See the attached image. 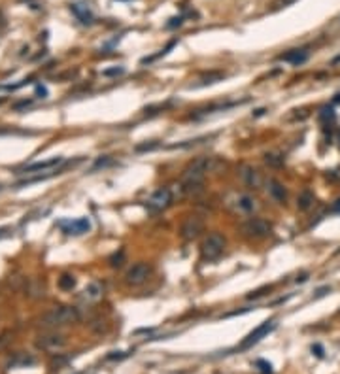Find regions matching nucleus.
<instances>
[{"instance_id":"obj_1","label":"nucleus","mask_w":340,"mask_h":374,"mask_svg":"<svg viewBox=\"0 0 340 374\" xmlns=\"http://www.w3.org/2000/svg\"><path fill=\"white\" fill-rule=\"evenodd\" d=\"M210 170V159L208 157H198L193 163H189L185 170L182 172V189L185 195L198 193L202 189V180Z\"/></svg>"},{"instance_id":"obj_2","label":"nucleus","mask_w":340,"mask_h":374,"mask_svg":"<svg viewBox=\"0 0 340 374\" xmlns=\"http://www.w3.org/2000/svg\"><path fill=\"white\" fill-rule=\"evenodd\" d=\"M80 319V312L74 306H57L53 310H49L48 314L40 317V325L44 329H57V327H64L76 323Z\"/></svg>"},{"instance_id":"obj_3","label":"nucleus","mask_w":340,"mask_h":374,"mask_svg":"<svg viewBox=\"0 0 340 374\" xmlns=\"http://www.w3.org/2000/svg\"><path fill=\"white\" fill-rule=\"evenodd\" d=\"M225 250V236L219 232H212L200 246V255L204 261H216Z\"/></svg>"},{"instance_id":"obj_4","label":"nucleus","mask_w":340,"mask_h":374,"mask_svg":"<svg viewBox=\"0 0 340 374\" xmlns=\"http://www.w3.org/2000/svg\"><path fill=\"white\" fill-rule=\"evenodd\" d=\"M36 346L46 351H61L66 346V338H64V335L57 333V331H49L46 335L38 337Z\"/></svg>"},{"instance_id":"obj_5","label":"nucleus","mask_w":340,"mask_h":374,"mask_svg":"<svg viewBox=\"0 0 340 374\" xmlns=\"http://www.w3.org/2000/svg\"><path fill=\"white\" fill-rule=\"evenodd\" d=\"M242 229L248 236H254V238H267L268 234L272 232L270 223H268L267 219H263V217H254V219H250Z\"/></svg>"},{"instance_id":"obj_6","label":"nucleus","mask_w":340,"mask_h":374,"mask_svg":"<svg viewBox=\"0 0 340 374\" xmlns=\"http://www.w3.org/2000/svg\"><path fill=\"white\" fill-rule=\"evenodd\" d=\"M149 274H151V266L147 265V263H136V265H133L127 270L125 280H127L129 286H142L149 278Z\"/></svg>"},{"instance_id":"obj_7","label":"nucleus","mask_w":340,"mask_h":374,"mask_svg":"<svg viewBox=\"0 0 340 374\" xmlns=\"http://www.w3.org/2000/svg\"><path fill=\"white\" fill-rule=\"evenodd\" d=\"M202 229H204V221H202V217L189 216L185 221H183V225H182L183 240L191 242V240H195V238H198L200 232H202Z\"/></svg>"},{"instance_id":"obj_8","label":"nucleus","mask_w":340,"mask_h":374,"mask_svg":"<svg viewBox=\"0 0 340 374\" xmlns=\"http://www.w3.org/2000/svg\"><path fill=\"white\" fill-rule=\"evenodd\" d=\"M274 327H276V323H274L272 319H270V321H265L263 325H259L257 329H255V331H252V333H250L248 337L244 338L242 344H240V350H246V348H250V346H254V344H257V342H259L261 338L265 337V335H268V333H270V331H272Z\"/></svg>"},{"instance_id":"obj_9","label":"nucleus","mask_w":340,"mask_h":374,"mask_svg":"<svg viewBox=\"0 0 340 374\" xmlns=\"http://www.w3.org/2000/svg\"><path fill=\"white\" fill-rule=\"evenodd\" d=\"M170 202H172V193H170V189L161 187V189H157L155 193L149 197L147 206H149L151 210H165Z\"/></svg>"},{"instance_id":"obj_10","label":"nucleus","mask_w":340,"mask_h":374,"mask_svg":"<svg viewBox=\"0 0 340 374\" xmlns=\"http://www.w3.org/2000/svg\"><path fill=\"white\" fill-rule=\"evenodd\" d=\"M240 178L242 181L248 185V187H254V189H259L261 187V183H263V178H261V174L257 172V170L252 167V165H242L240 167Z\"/></svg>"},{"instance_id":"obj_11","label":"nucleus","mask_w":340,"mask_h":374,"mask_svg":"<svg viewBox=\"0 0 340 374\" xmlns=\"http://www.w3.org/2000/svg\"><path fill=\"white\" fill-rule=\"evenodd\" d=\"M61 227L66 234H84V232L91 229V223H89L87 217H80L76 221H62Z\"/></svg>"},{"instance_id":"obj_12","label":"nucleus","mask_w":340,"mask_h":374,"mask_svg":"<svg viewBox=\"0 0 340 374\" xmlns=\"http://www.w3.org/2000/svg\"><path fill=\"white\" fill-rule=\"evenodd\" d=\"M61 163L62 157H51L48 161H40V163H32L28 167H25L19 174H32V172H40V170H49L53 169V167H57V165H61Z\"/></svg>"},{"instance_id":"obj_13","label":"nucleus","mask_w":340,"mask_h":374,"mask_svg":"<svg viewBox=\"0 0 340 374\" xmlns=\"http://www.w3.org/2000/svg\"><path fill=\"white\" fill-rule=\"evenodd\" d=\"M267 189H268V193H270V197H272L276 202H282V204H283V202L287 201V189H285L278 180H268Z\"/></svg>"},{"instance_id":"obj_14","label":"nucleus","mask_w":340,"mask_h":374,"mask_svg":"<svg viewBox=\"0 0 340 374\" xmlns=\"http://www.w3.org/2000/svg\"><path fill=\"white\" fill-rule=\"evenodd\" d=\"M280 60H283V62H291L295 66H299V64H303L308 60V51L306 49H291V51H287V53H283Z\"/></svg>"},{"instance_id":"obj_15","label":"nucleus","mask_w":340,"mask_h":374,"mask_svg":"<svg viewBox=\"0 0 340 374\" xmlns=\"http://www.w3.org/2000/svg\"><path fill=\"white\" fill-rule=\"evenodd\" d=\"M102 297V286L98 284V282H93V284H89L87 288L84 289V299L89 302H95L98 301Z\"/></svg>"},{"instance_id":"obj_16","label":"nucleus","mask_w":340,"mask_h":374,"mask_svg":"<svg viewBox=\"0 0 340 374\" xmlns=\"http://www.w3.org/2000/svg\"><path fill=\"white\" fill-rule=\"evenodd\" d=\"M70 10L76 13V17L82 21L84 25H91L93 23V13L87 10V6H82V4H72Z\"/></svg>"},{"instance_id":"obj_17","label":"nucleus","mask_w":340,"mask_h":374,"mask_svg":"<svg viewBox=\"0 0 340 374\" xmlns=\"http://www.w3.org/2000/svg\"><path fill=\"white\" fill-rule=\"evenodd\" d=\"M312 204H314V193H312L310 189H304L303 193L299 195V199H297V206H299V210L306 212V210H310V208H312Z\"/></svg>"},{"instance_id":"obj_18","label":"nucleus","mask_w":340,"mask_h":374,"mask_svg":"<svg viewBox=\"0 0 340 374\" xmlns=\"http://www.w3.org/2000/svg\"><path fill=\"white\" fill-rule=\"evenodd\" d=\"M238 208L246 214H250V212L255 210V201L248 195H242V197H238Z\"/></svg>"},{"instance_id":"obj_19","label":"nucleus","mask_w":340,"mask_h":374,"mask_svg":"<svg viewBox=\"0 0 340 374\" xmlns=\"http://www.w3.org/2000/svg\"><path fill=\"white\" fill-rule=\"evenodd\" d=\"M59 288H61L62 291H72L74 288H76V278H74L72 274H62V276L59 278Z\"/></svg>"},{"instance_id":"obj_20","label":"nucleus","mask_w":340,"mask_h":374,"mask_svg":"<svg viewBox=\"0 0 340 374\" xmlns=\"http://www.w3.org/2000/svg\"><path fill=\"white\" fill-rule=\"evenodd\" d=\"M265 163H267L268 167H272V169H278L283 165V155H280V153H267L265 155Z\"/></svg>"},{"instance_id":"obj_21","label":"nucleus","mask_w":340,"mask_h":374,"mask_svg":"<svg viewBox=\"0 0 340 374\" xmlns=\"http://www.w3.org/2000/svg\"><path fill=\"white\" fill-rule=\"evenodd\" d=\"M123 261H125V252H123V250H119V254H113L110 257V265L113 266V268H115V266H121Z\"/></svg>"},{"instance_id":"obj_22","label":"nucleus","mask_w":340,"mask_h":374,"mask_svg":"<svg viewBox=\"0 0 340 374\" xmlns=\"http://www.w3.org/2000/svg\"><path fill=\"white\" fill-rule=\"evenodd\" d=\"M223 78V74L221 72H212V74H206L204 78H202V85H206V84H216V82H219Z\"/></svg>"},{"instance_id":"obj_23","label":"nucleus","mask_w":340,"mask_h":374,"mask_svg":"<svg viewBox=\"0 0 340 374\" xmlns=\"http://www.w3.org/2000/svg\"><path fill=\"white\" fill-rule=\"evenodd\" d=\"M267 291H270V286H263V288H259V289L252 291V293L248 295V299H250V301H254V299H259V297H263Z\"/></svg>"},{"instance_id":"obj_24","label":"nucleus","mask_w":340,"mask_h":374,"mask_svg":"<svg viewBox=\"0 0 340 374\" xmlns=\"http://www.w3.org/2000/svg\"><path fill=\"white\" fill-rule=\"evenodd\" d=\"M12 340H13V333H10V331L2 333V335H0V350H4Z\"/></svg>"},{"instance_id":"obj_25","label":"nucleus","mask_w":340,"mask_h":374,"mask_svg":"<svg viewBox=\"0 0 340 374\" xmlns=\"http://www.w3.org/2000/svg\"><path fill=\"white\" fill-rule=\"evenodd\" d=\"M125 70H123L121 66L117 68V66H113V68H108V70H104L102 72V76H106V78H110V76H119V74H123Z\"/></svg>"},{"instance_id":"obj_26","label":"nucleus","mask_w":340,"mask_h":374,"mask_svg":"<svg viewBox=\"0 0 340 374\" xmlns=\"http://www.w3.org/2000/svg\"><path fill=\"white\" fill-rule=\"evenodd\" d=\"M157 142H151V144H140L136 145V151H149V149H153V147H157Z\"/></svg>"},{"instance_id":"obj_27","label":"nucleus","mask_w":340,"mask_h":374,"mask_svg":"<svg viewBox=\"0 0 340 374\" xmlns=\"http://www.w3.org/2000/svg\"><path fill=\"white\" fill-rule=\"evenodd\" d=\"M183 21V17H174V19H170L169 23V29H174V27H180Z\"/></svg>"},{"instance_id":"obj_28","label":"nucleus","mask_w":340,"mask_h":374,"mask_svg":"<svg viewBox=\"0 0 340 374\" xmlns=\"http://www.w3.org/2000/svg\"><path fill=\"white\" fill-rule=\"evenodd\" d=\"M36 95H40V97L44 98L46 95H48V89H46L44 85H36Z\"/></svg>"},{"instance_id":"obj_29","label":"nucleus","mask_w":340,"mask_h":374,"mask_svg":"<svg viewBox=\"0 0 340 374\" xmlns=\"http://www.w3.org/2000/svg\"><path fill=\"white\" fill-rule=\"evenodd\" d=\"M321 117H323V119H327V117H329V119H333V117H335V114H333V110L325 108V110H323V114H321Z\"/></svg>"},{"instance_id":"obj_30","label":"nucleus","mask_w":340,"mask_h":374,"mask_svg":"<svg viewBox=\"0 0 340 374\" xmlns=\"http://www.w3.org/2000/svg\"><path fill=\"white\" fill-rule=\"evenodd\" d=\"M257 365H259V367H263V371H265V373H270V369H272V367H270V363H265V361H257Z\"/></svg>"},{"instance_id":"obj_31","label":"nucleus","mask_w":340,"mask_h":374,"mask_svg":"<svg viewBox=\"0 0 340 374\" xmlns=\"http://www.w3.org/2000/svg\"><path fill=\"white\" fill-rule=\"evenodd\" d=\"M331 210H333V212H337V214H340V199L337 201V202H335V204H333V208H331Z\"/></svg>"},{"instance_id":"obj_32","label":"nucleus","mask_w":340,"mask_h":374,"mask_svg":"<svg viewBox=\"0 0 340 374\" xmlns=\"http://www.w3.org/2000/svg\"><path fill=\"white\" fill-rule=\"evenodd\" d=\"M291 2H295V0H278V6H287Z\"/></svg>"},{"instance_id":"obj_33","label":"nucleus","mask_w":340,"mask_h":374,"mask_svg":"<svg viewBox=\"0 0 340 374\" xmlns=\"http://www.w3.org/2000/svg\"><path fill=\"white\" fill-rule=\"evenodd\" d=\"M327 291H331V289H329V288H321V289L317 291V295H316V297H321V295H325Z\"/></svg>"},{"instance_id":"obj_34","label":"nucleus","mask_w":340,"mask_h":374,"mask_svg":"<svg viewBox=\"0 0 340 374\" xmlns=\"http://www.w3.org/2000/svg\"><path fill=\"white\" fill-rule=\"evenodd\" d=\"M312 350H316V355H319V357L323 355V350H321V346H314Z\"/></svg>"},{"instance_id":"obj_35","label":"nucleus","mask_w":340,"mask_h":374,"mask_svg":"<svg viewBox=\"0 0 340 374\" xmlns=\"http://www.w3.org/2000/svg\"><path fill=\"white\" fill-rule=\"evenodd\" d=\"M304 280H306V274H303V276L297 278V282H304Z\"/></svg>"},{"instance_id":"obj_36","label":"nucleus","mask_w":340,"mask_h":374,"mask_svg":"<svg viewBox=\"0 0 340 374\" xmlns=\"http://www.w3.org/2000/svg\"><path fill=\"white\" fill-rule=\"evenodd\" d=\"M335 102H340V95H337V98H335Z\"/></svg>"}]
</instances>
